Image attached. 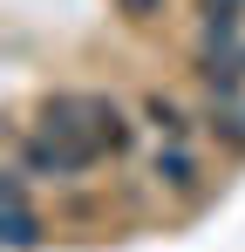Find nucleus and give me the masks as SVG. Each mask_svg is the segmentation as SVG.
Masks as SVG:
<instances>
[{"instance_id":"f257e3e1","label":"nucleus","mask_w":245,"mask_h":252,"mask_svg":"<svg viewBox=\"0 0 245 252\" xmlns=\"http://www.w3.org/2000/svg\"><path fill=\"white\" fill-rule=\"evenodd\" d=\"M102 157H109L102 143H61V136H41V129H21L14 136V164L28 170V184H75Z\"/></svg>"},{"instance_id":"f03ea898","label":"nucleus","mask_w":245,"mask_h":252,"mask_svg":"<svg viewBox=\"0 0 245 252\" xmlns=\"http://www.w3.org/2000/svg\"><path fill=\"white\" fill-rule=\"evenodd\" d=\"M0 198H7V252H34L41 246V218H34V205H28V170L21 164L7 170Z\"/></svg>"},{"instance_id":"7ed1b4c3","label":"nucleus","mask_w":245,"mask_h":252,"mask_svg":"<svg viewBox=\"0 0 245 252\" xmlns=\"http://www.w3.org/2000/svg\"><path fill=\"white\" fill-rule=\"evenodd\" d=\"M89 136H95L109 157H122V150L136 143V123L122 116V102H116V95H95V123H89Z\"/></svg>"},{"instance_id":"20e7f679","label":"nucleus","mask_w":245,"mask_h":252,"mask_svg":"<svg viewBox=\"0 0 245 252\" xmlns=\"http://www.w3.org/2000/svg\"><path fill=\"white\" fill-rule=\"evenodd\" d=\"M150 177H157L163 191H198V157L184 143H163L157 157H150Z\"/></svg>"},{"instance_id":"39448f33","label":"nucleus","mask_w":245,"mask_h":252,"mask_svg":"<svg viewBox=\"0 0 245 252\" xmlns=\"http://www.w3.org/2000/svg\"><path fill=\"white\" fill-rule=\"evenodd\" d=\"M143 123L157 129L163 143H184V136H191V109H184V102H177V95H143Z\"/></svg>"},{"instance_id":"423d86ee","label":"nucleus","mask_w":245,"mask_h":252,"mask_svg":"<svg viewBox=\"0 0 245 252\" xmlns=\"http://www.w3.org/2000/svg\"><path fill=\"white\" fill-rule=\"evenodd\" d=\"M163 7H170V0H116V14H122V21H136V28H143V21H157Z\"/></svg>"},{"instance_id":"0eeeda50","label":"nucleus","mask_w":245,"mask_h":252,"mask_svg":"<svg viewBox=\"0 0 245 252\" xmlns=\"http://www.w3.org/2000/svg\"><path fill=\"white\" fill-rule=\"evenodd\" d=\"M232 62H239V68H245V41H239V48H232Z\"/></svg>"},{"instance_id":"6e6552de","label":"nucleus","mask_w":245,"mask_h":252,"mask_svg":"<svg viewBox=\"0 0 245 252\" xmlns=\"http://www.w3.org/2000/svg\"><path fill=\"white\" fill-rule=\"evenodd\" d=\"M239 116H245V102H239Z\"/></svg>"},{"instance_id":"1a4fd4ad","label":"nucleus","mask_w":245,"mask_h":252,"mask_svg":"<svg viewBox=\"0 0 245 252\" xmlns=\"http://www.w3.org/2000/svg\"><path fill=\"white\" fill-rule=\"evenodd\" d=\"M239 7H245V0H239Z\"/></svg>"}]
</instances>
